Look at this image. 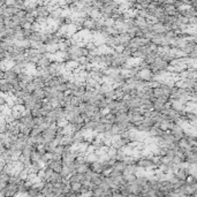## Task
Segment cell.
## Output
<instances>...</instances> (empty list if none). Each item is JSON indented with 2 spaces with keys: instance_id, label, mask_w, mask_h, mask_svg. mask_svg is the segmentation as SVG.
Returning <instances> with one entry per match:
<instances>
[{
  "instance_id": "5b68a950",
  "label": "cell",
  "mask_w": 197,
  "mask_h": 197,
  "mask_svg": "<svg viewBox=\"0 0 197 197\" xmlns=\"http://www.w3.org/2000/svg\"><path fill=\"white\" fill-rule=\"evenodd\" d=\"M72 139H73V143H74V144H80V143H82V142H84V141H86L84 135H83V133H82L81 130L73 131V133H72Z\"/></svg>"
},
{
  "instance_id": "ba28073f",
  "label": "cell",
  "mask_w": 197,
  "mask_h": 197,
  "mask_svg": "<svg viewBox=\"0 0 197 197\" xmlns=\"http://www.w3.org/2000/svg\"><path fill=\"white\" fill-rule=\"evenodd\" d=\"M59 144H62L66 148H69L70 145L73 144V139H72V134H67V135H64L61 139H60Z\"/></svg>"
},
{
  "instance_id": "9a60e30c",
  "label": "cell",
  "mask_w": 197,
  "mask_h": 197,
  "mask_svg": "<svg viewBox=\"0 0 197 197\" xmlns=\"http://www.w3.org/2000/svg\"><path fill=\"white\" fill-rule=\"evenodd\" d=\"M188 59H192V60H196L197 59V48H195V50H192L191 52H189L187 55H186Z\"/></svg>"
},
{
  "instance_id": "7c38bea8",
  "label": "cell",
  "mask_w": 197,
  "mask_h": 197,
  "mask_svg": "<svg viewBox=\"0 0 197 197\" xmlns=\"http://www.w3.org/2000/svg\"><path fill=\"white\" fill-rule=\"evenodd\" d=\"M55 146H57V143H55L54 141H51V142H45V143L43 144V148H44V150H45L46 152H50V153L54 151Z\"/></svg>"
},
{
  "instance_id": "7a4b0ae2",
  "label": "cell",
  "mask_w": 197,
  "mask_h": 197,
  "mask_svg": "<svg viewBox=\"0 0 197 197\" xmlns=\"http://www.w3.org/2000/svg\"><path fill=\"white\" fill-rule=\"evenodd\" d=\"M84 86H86V89H92V90H97L100 86V81L98 80L93 79L91 76H88L84 81Z\"/></svg>"
},
{
  "instance_id": "52a82bcc",
  "label": "cell",
  "mask_w": 197,
  "mask_h": 197,
  "mask_svg": "<svg viewBox=\"0 0 197 197\" xmlns=\"http://www.w3.org/2000/svg\"><path fill=\"white\" fill-rule=\"evenodd\" d=\"M69 184V188H70V190H73L75 194H76V196H79L81 195V187H82V183L81 182H77V181H70V182H68Z\"/></svg>"
},
{
  "instance_id": "8992f818",
  "label": "cell",
  "mask_w": 197,
  "mask_h": 197,
  "mask_svg": "<svg viewBox=\"0 0 197 197\" xmlns=\"http://www.w3.org/2000/svg\"><path fill=\"white\" fill-rule=\"evenodd\" d=\"M46 166H48L50 168H52L54 172H60L62 168V164H61V160H48V163L46 164Z\"/></svg>"
},
{
  "instance_id": "3957f363",
  "label": "cell",
  "mask_w": 197,
  "mask_h": 197,
  "mask_svg": "<svg viewBox=\"0 0 197 197\" xmlns=\"http://www.w3.org/2000/svg\"><path fill=\"white\" fill-rule=\"evenodd\" d=\"M170 131L172 133V135L174 136V138H175L177 141H179L180 138H182V137H183V135H184L183 128H182L181 126L179 125V124H175V125L173 126V128H172Z\"/></svg>"
},
{
  "instance_id": "30bf717a",
  "label": "cell",
  "mask_w": 197,
  "mask_h": 197,
  "mask_svg": "<svg viewBox=\"0 0 197 197\" xmlns=\"http://www.w3.org/2000/svg\"><path fill=\"white\" fill-rule=\"evenodd\" d=\"M117 125L119 126V128L121 129V131H126L128 130V129H130L134 127V125L131 124L129 120H125V121H121V122H118Z\"/></svg>"
},
{
  "instance_id": "2e32d148",
  "label": "cell",
  "mask_w": 197,
  "mask_h": 197,
  "mask_svg": "<svg viewBox=\"0 0 197 197\" xmlns=\"http://www.w3.org/2000/svg\"><path fill=\"white\" fill-rule=\"evenodd\" d=\"M100 2H103V4H106V2H110V1H112V0H99Z\"/></svg>"
},
{
  "instance_id": "8fae6325",
  "label": "cell",
  "mask_w": 197,
  "mask_h": 197,
  "mask_svg": "<svg viewBox=\"0 0 197 197\" xmlns=\"http://www.w3.org/2000/svg\"><path fill=\"white\" fill-rule=\"evenodd\" d=\"M111 89H113L111 83H107V82H102V83H100V86H99V88L97 89V91H98L99 93H102V95H104L106 91H108V90H111Z\"/></svg>"
},
{
  "instance_id": "9c48e42d",
  "label": "cell",
  "mask_w": 197,
  "mask_h": 197,
  "mask_svg": "<svg viewBox=\"0 0 197 197\" xmlns=\"http://www.w3.org/2000/svg\"><path fill=\"white\" fill-rule=\"evenodd\" d=\"M64 180V177L60 175L59 172H52V174H51V177H50V179H48V181L51 182V183L53 184H57L59 183V182H61Z\"/></svg>"
},
{
  "instance_id": "277c9868",
  "label": "cell",
  "mask_w": 197,
  "mask_h": 197,
  "mask_svg": "<svg viewBox=\"0 0 197 197\" xmlns=\"http://www.w3.org/2000/svg\"><path fill=\"white\" fill-rule=\"evenodd\" d=\"M151 29L153 33H164L167 31V28L161 22H155L151 24Z\"/></svg>"
},
{
  "instance_id": "5bb4252c",
  "label": "cell",
  "mask_w": 197,
  "mask_h": 197,
  "mask_svg": "<svg viewBox=\"0 0 197 197\" xmlns=\"http://www.w3.org/2000/svg\"><path fill=\"white\" fill-rule=\"evenodd\" d=\"M108 130L112 133V135H121V129L119 128V126L117 125V124H113V125L111 126V128L108 129Z\"/></svg>"
},
{
  "instance_id": "4fadbf2b",
  "label": "cell",
  "mask_w": 197,
  "mask_h": 197,
  "mask_svg": "<svg viewBox=\"0 0 197 197\" xmlns=\"http://www.w3.org/2000/svg\"><path fill=\"white\" fill-rule=\"evenodd\" d=\"M104 98L106 99H117V96H115V90L114 89H111V90H108V91H106L104 95Z\"/></svg>"
},
{
  "instance_id": "6da1fadb",
  "label": "cell",
  "mask_w": 197,
  "mask_h": 197,
  "mask_svg": "<svg viewBox=\"0 0 197 197\" xmlns=\"http://www.w3.org/2000/svg\"><path fill=\"white\" fill-rule=\"evenodd\" d=\"M128 120L130 121L131 124H136L138 121H141L143 119V111L141 108H135V110H129L127 113Z\"/></svg>"
}]
</instances>
